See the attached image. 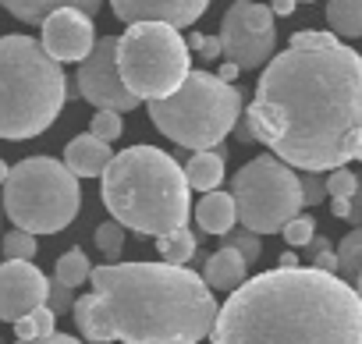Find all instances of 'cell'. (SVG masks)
I'll return each instance as SVG.
<instances>
[{"label":"cell","mask_w":362,"mask_h":344,"mask_svg":"<svg viewBox=\"0 0 362 344\" xmlns=\"http://www.w3.org/2000/svg\"><path fill=\"white\" fill-rule=\"evenodd\" d=\"M114 153H110V142L86 131V135H75L64 149V163L75 170L78 178H103V170L110 167Z\"/></svg>","instance_id":"9a60e30c"},{"label":"cell","mask_w":362,"mask_h":344,"mask_svg":"<svg viewBox=\"0 0 362 344\" xmlns=\"http://www.w3.org/2000/svg\"><path fill=\"white\" fill-rule=\"evenodd\" d=\"M4 213L15 227L33 235H57L64 231L82 206L78 174L54 156H29L11 167L4 182Z\"/></svg>","instance_id":"52a82bcc"},{"label":"cell","mask_w":362,"mask_h":344,"mask_svg":"<svg viewBox=\"0 0 362 344\" xmlns=\"http://www.w3.org/2000/svg\"><path fill=\"white\" fill-rule=\"evenodd\" d=\"M334 43H337V36L320 32V29H302L291 36V47H334Z\"/></svg>","instance_id":"d6a6232c"},{"label":"cell","mask_w":362,"mask_h":344,"mask_svg":"<svg viewBox=\"0 0 362 344\" xmlns=\"http://www.w3.org/2000/svg\"><path fill=\"white\" fill-rule=\"evenodd\" d=\"M50 280L33 259H8L0 263V319L18 323L33 309L47 305Z\"/></svg>","instance_id":"7c38bea8"},{"label":"cell","mask_w":362,"mask_h":344,"mask_svg":"<svg viewBox=\"0 0 362 344\" xmlns=\"http://www.w3.org/2000/svg\"><path fill=\"white\" fill-rule=\"evenodd\" d=\"M295 4H298V0H270V8H274V15H281V18L295 15Z\"/></svg>","instance_id":"74e56055"},{"label":"cell","mask_w":362,"mask_h":344,"mask_svg":"<svg viewBox=\"0 0 362 344\" xmlns=\"http://www.w3.org/2000/svg\"><path fill=\"white\" fill-rule=\"evenodd\" d=\"M210 344H362V295L320 266H274L228 295Z\"/></svg>","instance_id":"3957f363"},{"label":"cell","mask_w":362,"mask_h":344,"mask_svg":"<svg viewBox=\"0 0 362 344\" xmlns=\"http://www.w3.org/2000/svg\"><path fill=\"white\" fill-rule=\"evenodd\" d=\"M15 344H86L71 333H50V337H33V340H15Z\"/></svg>","instance_id":"e575fe53"},{"label":"cell","mask_w":362,"mask_h":344,"mask_svg":"<svg viewBox=\"0 0 362 344\" xmlns=\"http://www.w3.org/2000/svg\"><path fill=\"white\" fill-rule=\"evenodd\" d=\"M203 277H206V284H210L214 291H228V295H231L235 287H242V284L249 280V259H245L238 249L224 245V249H217V252L206 259Z\"/></svg>","instance_id":"2e32d148"},{"label":"cell","mask_w":362,"mask_h":344,"mask_svg":"<svg viewBox=\"0 0 362 344\" xmlns=\"http://www.w3.org/2000/svg\"><path fill=\"white\" fill-rule=\"evenodd\" d=\"M192 182L174 156L156 146L121 149L100 178V199L107 213L135 235L163 238L189 227Z\"/></svg>","instance_id":"277c9868"},{"label":"cell","mask_w":362,"mask_h":344,"mask_svg":"<svg viewBox=\"0 0 362 344\" xmlns=\"http://www.w3.org/2000/svg\"><path fill=\"white\" fill-rule=\"evenodd\" d=\"M309 4H313V0H309Z\"/></svg>","instance_id":"f6af8a7d"},{"label":"cell","mask_w":362,"mask_h":344,"mask_svg":"<svg viewBox=\"0 0 362 344\" xmlns=\"http://www.w3.org/2000/svg\"><path fill=\"white\" fill-rule=\"evenodd\" d=\"M0 4L25 25H43V18L54 15L57 8H82V11L96 15L103 8V0H0Z\"/></svg>","instance_id":"ac0fdd59"},{"label":"cell","mask_w":362,"mask_h":344,"mask_svg":"<svg viewBox=\"0 0 362 344\" xmlns=\"http://www.w3.org/2000/svg\"><path fill=\"white\" fill-rule=\"evenodd\" d=\"M89 131H93V135H100V138H107V142H114V138H121L124 121H121V114H117V110H96V114H93V121H89Z\"/></svg>","instance_id":"f546056e"},{"label":"cell","mask_w":362,"mask_h":344,"mask_svg":"<svg viewBox=\"0 0 362 344\" xmlns=\"http://www.w3.org/2000/svg\"><path fill=\"white\" fill-rule=\"evenodd\" d=\"M302 196H305V206H320L327 196V178H320V170H305L302 174Z\"/></svg>","instance_id":"4dcf8cb0"},{"label":"cell","mask_w":362,"mask_h":344,"mask_svg":"<svg viewBox=\"0 0 362 344\" xmlns=\"http://www.w3.org/2000/svg\"><path fill=\"white\" fill-rule=\"evenodd\" d=\"M54 277H57L61 284H68V287H78V284H86V280L93 277L89 256H86L82 249H68V252L57 259V266H54Z\"/></svg>","instance_id":"603a6c76"},{"label":"cell","mask_w":362,"mask_h":344,"mask_svg":"<svg viewBox=\"0 0 362 344\" xmlns=\"http://www.w3.org/2000/svg\"><path fill=\"white\" fill-rule=\"evenodd\" d=\"M224 245L238 249L249 263H256V259L263 256V242H259V235L249 231V227H242V231H228V235H224Z\"/></svg>","instance_id":"f1b7e54d"},{"label":"cell","mask_w":362,"mask_h":344,"mask_svg":"<svg viewBox=\"0 0 362 344\" xmlns=\"http://www.w3.org/2000/svg\"><path fill=\"white\" fill-rule=\"evenodd\" d=\"M89 284L71 309L89 344H199L221 312L206 277L174 263H103Z\"/></svg>","instance_id":"7a4b0ae2"},{"label":"cell","mask_w":362,"mask_h":344,"mask_svg":"<svg viewBox=\"0 0 362 344\" xmlns=\"http://www.w3.org/2000/svg\"><path fill=\"white\" fill-rule=\"evenodd\" d=\"M68 100V78L43 40L11 32L0 36V138L43 135Z\"/></svg>","instance_id":"5b68a950"},{"label":"cell","mask_w":362,"mask_h":344,"mask_svg":"<svg viewBox=\"0 0 362 344\" xmlns=\"http://www.w3.org/2000/svg\"><path fill=\"white\" fill-rule=\"evenodd\" d=\"M238 71H242V68H238L235 61H228V64H221V71H217V75H221L224 82H235V78H238Z\"/></svg>","instance_id":"f35d334b"},{"label":"cell","mask_w":362,"mask_h":344,"mask_svg":"<svg viewBox=\"0 0 362 344\" xmlns=\"http://www.w3.org/2000/svg\"><path fill=\"white\" fill-rule=\"evenodd\" d=\"M355 291H358V295H362V273H358V277H355Z\"/></svg>","instance_id":"7bdbcfd3"},{"label":"cell","mask_w":362,"mask_h":344,"mask_svg":"<svg viewBox=\"0 0 362 344\" xmlns=\"http://www.w3.org/2000/svg\"><path fill=\"white\" fill-rule=\"evenodd\" d=\"M221 43H224V57L235 61L242 71L267 68L277 50L274 8L256 4V0H235L221 22Z\"/></svg>","instance_id":"30bf717a"},{"label":"cell","mask_w":362,"mask_h":344,"mask_svg":"<svg viewBox=\"0 0 362 344\" xmlns=\"http://www.w3.org/2000/svg\"><path fill=\"white\" fill-rule=\"evenodd\" d=\"M337 273L344 280H351V284L362 273V227H351L341 238V245H337Z\"/></svg>","instance_id":"7402d4cb"},{"label":"cell","mask_w":362,"mask_h":344,"mask_svg":"<svg viewBox=\"0 0 362 344\" xmlns=\"http://www.w3.org/2000/svg\"><path fill=\"white\" fill-rule=\"evenodd\" d=\"M358 163H362V153H358Z\"/></svg>","instance_id":"ee69618b"},{"label":"cell","mask_w":362,"mask_h":344,"mask_svg":"<svg viewBox=\"0 0 362 344\" xmlns=\"http://www.w3.org/2000/svg\"><path fill=\"white\" fill-rule=\"evenodd\" d=\"M192 47L203 54V57H217V54H224V43H221V36L217 40H206V36H192Z\"/></svg>","instance_id":"836d02e7"},{"label":"cell","mask_w":362,"mask_h":344,"mask_svg":"<svg viewBox=\"0 0 362 344\" xmlns=\"http://www.w3.org/2000/svg\"><path fill=\"white\" fill-rule=\"evenodd\" d=\"M224 167H228V156L214 146V149H196V156L185 163V174H189L192 189L214 192L224 185Z\"/></svg>","instance_id":"d6986e66"},{"label":"cell","mask_w":362,"mask_h":344,"mask_svg":"<svg viewBox=\"0 0 362 344\" xmlns=\"http://www.w3.org/2000/svg\"><path fill=\"white\" fill-rule=\"evenodd\" d=\"M124 231H128V227H124V224H117L114 217H110L107 224H100V227H96V235H93V238H96V249L107 256V263H117V256L124 252Z\"/></svg>","instance_id":"d4e9b609"},{"label":"cell","mask_w":362,"mask_h":344,"mask_svg":"<svg viewBox=\"0 0 362 344\" xmlns=\"http://www.w3.org/2000/svg\"><path fill=\"white\" fill-rule=\"evenodd\" d=\"M196 249H199V235H192L189 227L156 238V252L163 256V263H174V266H185L196 256Z\"/></svg>","instance_id":"44dd1931"},{"label":"cell","mask_w":362,"mask_h":344,"mask_svg":"<svg viewBox=\"0 0 362 344\" xmlns=\"http://www.w3.org/2000/svg\"><path fill=\"white\" fill-rule=\"evenodd\" d=\"M327 249H330V242H327V238H313V242H309V263H313L320 252H327Z\"/></svg>","instance_id":"ab89813d"},{"label":"cell","mask_w":362,"mask_h":344,"mask_svg":"<svg viewBox=\"0 0 362 344\" xmlns=\"http://www.w3.org/2000/svg\"><path fill=\"white\" fill-rule=\"evenodd\" d=\"M355 189H358V174H351L348 167L327 170V196H330V199H351Z\"/></svg>","instance_id":"83f0119b"},{"label":"cell","mask_w":362,"mask_h":344,"mask_svg":"<svg viewBox=\"0 0 362 344\" xmlns=\"http://www.w3.org/2000/svg\"><path fill=\"white\" fill-rule=\"evenodd\" d=\"M8 178H11V167H8V163H4V160H0V185H4V182H8Z\"/></svg>","instance_id":"b9f144b4"},{"label":"cell","mask_w":362,"mask_h":344,"mask_svg":"<svg viewBox=\"0 0 362 344\" xmlns=\"http://www.w3.org/2000/svg\"><path fill=\"white\" fill-rule=\"evenodd\" d=\"M309 266H320V270H327V273H337V252H334V249H327V252H320Z\"/></svg>","instance_id":"d590c367"},{"label":"cell","mask_w":362,"mask_h":344,"mask_svg":"<svg viewBox=\"0 0 362 344\" xmlns=\"http://www.w3.org/2000/svg\"><path fill=\"white\" fill-rule=\"evenodd\" d=\"M78 96L86 103H93L96 110H117L128 114L139 107V96L124 85L121 68H117V36H103L96 40L93 54L78 64Z\"/></svg>","instance_id":"8fae6325"},{"label":"cell","mask_w":362,"mask_h":344,"mask_svg":"<svg viewBox=\"0 0 362 344\" xmlns=\"http://www.w3.org/2000/svg\"><path fill=\"white\" fill-rule=\"evenodd\" d=\"M54 326H57V312H54L50 305H40V309H33L29 316H22V319L15 323V337H18V340L50 337V333H57Z\"/></svg>","instance_id":"cb8c5ba5"},{"label":"cell","mask_w":362,"mask_h":344,"mask_svg":"<svg viewBox=\"0 0 362 344\" xmlns=\"http://www.w3.org/2000/svg\"><path fill=\"white\" fill-rule=\"evenodd\" d=\"M110 8L124 25H132V22H167L174 29H189L206 15L210 0H110Z\"/></svg>","instance_id":"5bb4252c"},{"label":"cell","mask_w":362,"mask_h":344,"mask_svg":"<svg viewBox=\"0 0 362 344\" xmlns=\"http://www.w3.org/2000/svg\"><path fill=\"white\" fill-rule=\"evenodd\" d=\"M0 206H4V203H0Z\"/></svg>","instance_id":"bcb514c9"},{"label":"cell","mask_w":362,"mask_h":344,"mask_svg":"<svg viewBox=\"0 0 362 344\" xmlns=\"http://www.w3.org/2000/svg\"><path fill=\"white\" fill-rule=\"evenodd\" d=\"M43 47L54 61L61 64H82L93 47H96V29H93V15L82 8H57L54 15L43 18Z\"/></svg>","instance_id":"4fadbf2b"},{"label":"cell","mask_w":362,"mask_h":344,"mask_svg":"<svg viewBox=\"0 0 362 344\" xmlns=\"http://www.w3.org/2000/svg\"><path fill=\"white\" fill-rule=\"evenodd\" d=\"M256 142L298 170H334L362 153V54L288 47L270 57L245 114Z\"/></svg>","instance_id":"6da1fadb"},{"label":"cell","mask_w":362,"mask_h":344,"mask_svg":"<svg viewBox=\"0 0 362 344\" xmlns=\"http://www.w3.org/2000/svg\"><path fill=\"white\" fill-rule=\"evenodd\" d=\"M242 117V89L210 71H189L177 93L149 100V121L185 149H214Z\"/></svg>","instance_id":"8992f818"},{"label":"cell","mask_w":362,"mask_h":344,"mask_svg":"<svg viewBox=\"0 0 362 344\" xmlns=\"http://www.w3.org/2000/svg\"><path fill=\"white\" fill-rule=\"evenodd\" d=\"M47 305L61 316V312H71L75 309V287H68V284H61L57 277L50 280V295H47Z\"/></svg>","instance_id":"1f68e13d"},{"label":"cell","mask_w":362,"mask_h":344,"mask_svg":"<svg viewBox=\"0 0 362 344\" xmlns=\"http://www.w3.org/2000/svg\"><path fill=\"white\" fill-rule=\"evenodd\" d=\"M117 68L139 100H163L189 78V43L167 22H132L117 36Z\"/></svg>","instance_id":"ba28073f"},{"label":"cell","mask_w":362,"mask_h":344,"mask_svg":"<svg viewBox=\"0 0 362 344\" xmlns=\"http://www.w3.org/2000/svg\"><path fill=\"white\" fill-rule=\"evenodd\" d=\"M277 266H288V270H291V266H302V263H298V256H295V252H281Z\"/></svg>","instance_id":"60d3db41"},{"label":"cell","mask_w":362,"mask_h":344,"mask_svg":"<svg viewBox=\"0 0 362 344\" xmlns=\"http://www.w3.org/2000/svg\"><path fill=\"white\" fill-rule=\"evenodd\" d=\"M196 224L203 235H217L224 238L228 231H235L238 224V206H235V196L231 192H203L199 206H196Z\"/></svg>","instance_id":"e0dca14e"},{"label":"cell","mask_w":362,"mask_h":344,"mask_svg":"<svg viewBox=\"0 0 362 344\" xmlns=\"http://www.w3.org/2000/svg\"><path fill=\"white\" fill-rule=\"evenodd\" d=\"M231 196L238 206V224L256 235H277L305 206L302 174L274 153H263L238 170L231 178Z\"/></svg>","instance_id":"9c48e42d"},{"label":"cell","mask_w":362,"mask_h":344,"mask_svg":"<svg viewBox=\"0 0 362 344\" xmlns=\"http://www.w3.org/2000/svg\"><path fill=\"white\" fill-rule=\"evenodd\" d=\"M330 213L341 217V220H348L351 217V199H330Z\"/></svg>","instance_id":"8d00e7d4"},{"label":"cell","mask_w":362,"mask_h":344,"mask_svg":"<svg viewBox=\"0 0 362 344\" xmlns=\"http://www.w3.org/2000/svg\"><path fill=\"white\" fill-rule=\"evenodd\" d=\"M281 238H284L291 249H302V245H309V242L316 238V220H313L309 213H298V217H291V220L281 227Z\"/></svg>","instance_id":"4316f807"},{"label":"cell","mask_w":362,"mask_h":344,"mask_svg":"<svg viewBox=\"0 0 362 344\" xmlns=\"http://www.w3.org/2000/svg\"><path fill=\"white\" fill-rule=\"evenodd\" d=\"M327 25L344 40H362V0H327Z\"/></svg>","instance_id":"ffe728a7"},{"label":"cell","mask_w":362,"mask_h":344,"mask_svg":"<svg viewBox=\"0 0 362 344\" xmlns=\"http://www.w3.org/2000/svg\"><path fill=\"white\" fill-rule=\"evenodd\" d=\"M0 249H4L8 259H33L36 256V235L15 227V231H8L4 238H0Z\"/></svg>","instance_id":"484cf974"}]
</instances>
